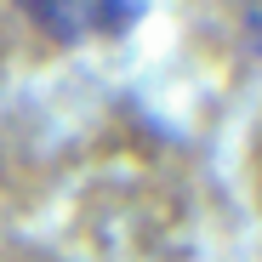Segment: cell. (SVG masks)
<instances>
[{"label":"cell","instance_id":"1","mask_svg":"<svg viewBox=\"0 0 262 262\" xmlns=\"http://www.w3.org/2000/svg\"><path fill=\"white\" fill-rule=\"evenodd\" d=\"M23 17L34 29H46L63 46H80V40H103V34H125L137 23L143 0H17Z\"/></svg>","mask_w":262,"mask_h":262}]
</instances>
